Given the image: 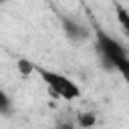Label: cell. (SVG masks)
Listing matches in <instances>:
<instances>
[{
    "mask_svg": "<svg viewBox=\"0 0 129 129\" xmlns=\"http://www.w3.org/2000/svg\"><path fill=\"white\" fill-rule=\"evenodd\" d=\"M34 73L40 77V81L46 85V89L58 97V99H64V101H75L81 97V87L67 75L58 73V71H52V69H46V67H40V64H34Z\"/></svg>",
    "mask_w": 129,
    "mask_h": 129,
    "instance_id": "6da1fadb",
    "label": "cell"
},
{
    "mask_svg": "<svg viewBox=\"0 0 129 129\" xmlns=\"http://www.w3.org/2000/svg\"><path fill=\"white\" fill-rule=\"evenodd\" d=\"M75 123H77L79 129H93L97 125V115L95 113H79Z\"/></svg>",
    "mask_w": 129,
    "mask_h": 129,
    "instance_id": "5b68a950",
    "label": "cell"
},
{
    "mask_svg": "<svg viewBox=\"0 0 129 129\" xmlns=\"http://www.w3.org/2000/svg\"><path fill=\"white\" fill-rule=\"evenodd\" d=\"M113 8H115V18H117L121 30L129 34V8H125L121 2H113Z\"/></svg>",
    "mask_w": 129,
    "mask_h": 129,
    "instance_id": "277c9868",
    "label": "cell"
},
{
    "mask_svg": "<svg viewBox=\"0 0 129 129\" xmlns=\"http://www.w3.org/2000/svg\"><path fill=\"white\" fill-rule=\"evenodd\" d=\"M115 71H117V73L123 77V81L129 85V56H127V58H123V60L115 67Z\"/></svg>",
    "mask_w": 129,
    "mask_h": 129,
    "instance_id": "ba28073f",
    "label": "cell"
},
{
    "mask_svg": "<svg viewBox=\"0 0 129 129\" xmlns=\"http://www.w3.org/2000/svg\"><path fill=\"white\" fill-rule=\"evenodd\" d=\"M60 24H62L64 36H67L71 42H83V40L89 36V28L83 26V24H81L79 20H75V18L62 16V18H60Z\"/></svg>",
    "mask_w": 129,
    "mask_h": 129,
    "instance_id": "3957f363",
    "label": "cell"
},
{
    "mask_svg": "<svg viewBox=\"0 0 129 129\" xmlns=\"http://www.w3.org/2000/svg\"><path fill=\"white\" fill-rule=\"evenodd\" d=\"M93 38H95V48H97L101 60H103L109 69L115 71V67H117L123 58L129 56L125 44H123L119 38H115L113 34H109L107 30H103L99 24H93Z\"/></svg>",
    "mask_w": 129,
    "mask_h": 129,
    "instance_id": "7a4b0ae2",
    "label": "cell"
},
{
    "mask_svg": "<svg viewBox=\"0 0 129 129\" xmlns=\"http://www.w3.org/2000/svg\"><path fill=\"white\" fill-rule=\"evenodd\" d=\"M10 111H12V99L4 89H0V115H10Z\"/></svg>",
    "mask_w": 129,
    "mask_h": 129,
    "instance_id": "52a82bcc",
    "label": "cell"
},
{
    "mask_svg": "<svg viewBox=\"0 0 129 129\" xmlns=\"http://www.w3.org/2000/svg\"><path fill=\"white\" fill-rule=\"evenodd\" d=\"M56 129H79V127H77V123H69L67 121V123H58Z\"/></svg>",
    "mask_w": 129,
    "mask_h": 129,
    "instance_id": "9c48e42d",
    "label": "cell"
},
{
    "mask_svg": "<svg viewBox=\"0 0 129 129\" xmlns=\"http://www.w3.org/2000/svg\"><path fill=\"white\" fill-rule=\"evenodd\" d=\"M16 71L22 75V77H30L34 73V62L32 60H26V58H18L16 60Z\"/></svg>",
    "mask_w": 129,
    "mask_h": 129,
    "instance_id": "8992f818",
    "label": "cell"
}]
</instances>
